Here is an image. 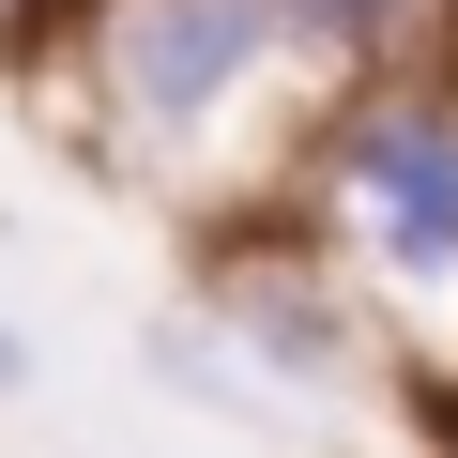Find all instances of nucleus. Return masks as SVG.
Here are the masks:
<instances>
[{"label":"nucleus","instance_id":"f257e3e1","mask_svg":"<svg viewBox=\"0 0 458 458\" xmlns=\"http://www.w3.org/2000/svg\"><path fill=\"white\" fill-rule=\"evenodd\" d=\"M321 62L306 0H107L92 16V92H107V138L153 153V168H214L229 123L260 92H291Z\"/></svg>","mask_w":458,"mask_h":458},{"label":"nucleus","instance_id":"f03ea898","mask_svg":"<svg viewBox=\"0 0 458 458\" xmlns=\"http://www.w3.org/2000/svg\"><path fill=\"white\" fill-rule=\"evenodd\" d=\"M321 199L367 229V260L412 291V321L458 291V107L443 92H367V107H336L321 123Z\"/></svg>","mask_w":458,"mask_h":458},{"label":"nucleus","instance_id":"7ed1b4c3","mask_svg":"<svg viewBox=\"0 0 458 458\" xmlns=\"http://www.w3.org/2000/svg\"><path fill=\"white\" fill-rule=\"evenodd\" d=\"M214 336L260 352L291 397H336V382L367 367V321H352L336 260H214Z\"/></svg>","mask_w":458,"mask_h":458},{"label":"nucleus","instance_id":"20e7f679","mask_svg":"<svg viewBox=\"0 0 458 458\" xmlns=\"http://www.w3.org/2000/svg\"><path fill=\"white\" fill-rule=\"evenodd\" d=\"M16 382H31V336H16V321H0V397H16Z\"/></svg>","mask_w":458,"mask_h":458},{"label":"nucleus","instance_id":"39448f33","mask_svg":"<svg viewBox=\"0 0 458 458\" xmlns=\"http://www.w3.org/2000/svg\"><path fill=\"white\" fill-rule=\"evenodd\" d=\"M31 16H47V0H0V31H31Z\"/></svg>","mask_w":458,"mask_h":458},{"label":"nucleus","instance_id":"423d86ee","mask_svg":"<svg viewBox=\"0 0 458 458\" xmlns=\"http://www.w3.org/2000/svg\"><path fill=\"white\" fill-rule=\"evenodd\" d=\"M443 458H458V428H443Z\"/></svg>","mask_w":458,"mask_h":458}]
</instances>
